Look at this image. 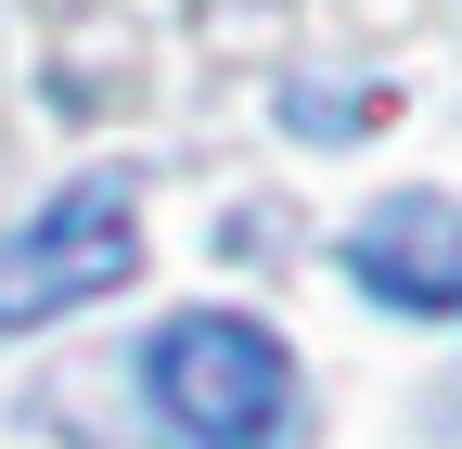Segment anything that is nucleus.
I'll list each match as a JSON object with an SVG mask.
<instances>
[{
    "label": "nucleus",
    "mask_w": 462,
    "mask_h": 449,
    "mask_svg": "<svg viewBox=\"0 0 462 449\" xmlns=\"http://www.w3.org/2000/svg\"><path fill=\"white\" fill-rule=\"evenodd\" d=\"M142 270V193L116 180H65L26 232H0V334H39V321H65L90 296H116Z\"/></svg>",
    "instance_id": "f03ea898"
},
{
    "label": "nucleus",
    "mask_w": 462,
    "mask_h": 449,
    "mask_svg": "<svg viewBox=\"0 0 462 449\" xmlns=\"http://www.w3.org/2000/svg\"><path fill=\"white\" fill-rule=\"evenodd\" d=\"M142 399L180 449H282L296 436V347L245 308H180L142 347Z\"/></svg>",
    "instance_id": "f257e3e1"
},
{
    "label": "nucleus",
    "mask_w": 462,
    "mask_h": 449,
    "mask_svg": "<svg viewBox=\"0 0 462 449\" xmlns=\"http://www.w3.org/2000/svg\"><path fill=\"white\" fill-rule=\"evenodd\" d=\"M346 283L373 308H411V321H462V206L449 193H385L373 218H346Z\"/></svg>",
    "instance_id": "7ed1b4c3"
}]
</instances>
